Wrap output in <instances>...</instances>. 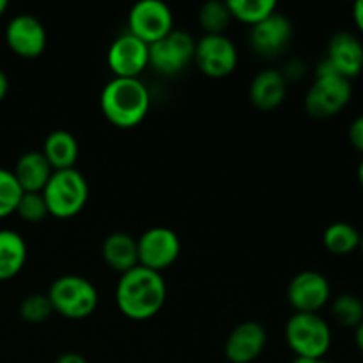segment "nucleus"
I'll return each instance as SVG.
<instances>
[{
	"mask_svg": "<svg viewBox=\"0 0 363 363\" xmlns=\"http://www.w3.org/2000/svg\"><path fill=\"white\" fill-rule=\"evenodd\" d=\"M167 301V284L162 273L137 266L123 273L116 289V303L123 315L133 321L155 318Z\"/></svg>",
	"mask_w": 363,
	"mask_h": 363,
	"instance_id": "f257e3e1",
	"label": "nucleus"
},
{
	"mask_svg": "<svg viewBox=\"0 0 363 363\" xmlns=\"http://www.w3.org/2000/svg\"><path fill=\"white\" fill-rule=\"evenodd\" d=\"M101 112L113 126L133 128L144 121L151 106L147 87L138 78L113 77L103 87Z\"/></svg>",
	"mask_w": 363,
	"mask_h": 363,
	"instance_id": "f03ea898",
	"label": "nucleus"
},
{
	"mask_svg": "<svg viewBox=\"0 0 363 363\" xmlns=\"http://www.w3.org/2000/svg\"><path fill=\"white\" fill-rule=\"evenodd\" d=\"M353 87L347 78L332 69L325 59L318 64L315 80L305 96V110L315 119H328L342 112L351 101Z\"/></svg>",
	"mask_w": 363,
	"mask_h": 363,
	"instance_id": "7ed1b4c3",
	"label": "nucleus"
},
{
	"mask_svg": "<svg viewBox=\"0 0 363 363\" xmlns=\"http://www.w3.org/2000/svg\"><path fill=\"white\" fill-rule=\"evenodd\" d=\"M50 215L57 218H73L85 208L89 199V184L84 174L77 169L53 170L52 177L41 191Z\"/></svg>",
	"mask_w": 363,
	"mask_h": 363,
	"instance_id": "20e7f679",
	"label": "nucleus"
},
{
	"mask_svg": "<svg viewBox=\"0 0 363 363\" xmlns=\"http://www.w3.org/2000/svg\"><path fill=\"white\" fill-rule=\"evenodd\" d=\"M53 312L67 319H85L98 308L99 296L94 284L78 275H64L53 280L48 291Z\"/></svg>",
	"mask_w": 363,
	"mask_h": 363,
	"instance_id": "39448f33",
	"label": "nucleus"
},
{
	"mask_svg": "<svg viewBox=\"0 0 363 363\" xmlns=\"http://www.w3.org/2000/svg\"><path fill=\"white\" fill-rule=\"evenodd\" d=\"M286 340L296 357L325 358L332 347V330L319 314L296 312L286 325Z\"/></svg>",
	"mask_w": 363,
	"mask_h": 363,
	"instance_id": "423d86ee",
	"label": "nucleus"
},
{
	"mask_svg": "<svg viewBox=\"0 0 363 363\" xmlns=\"http://www.w3.org/2000/svg\"><path fill=\"white\" fill-rule=\"evenodd\" d=\"M172 30V11L162 0H140L128 14V32L147 45L160 41Z\"/></svg>",
	"mask_w": 363,
	"mask_h": 363,
	"instance_id": "0eeeda50",
	"label": "nucleus"
},
{
	"mask_svg": "<svg viewBox=\"0 0 363 363\" xmlns=\"http://www.w3.org/2000/svg\"><path fill=\"white\" fill-rule=\"evenodd\" d=\"M195 41L188 32L172 30L149 45V66L163 77H174L194 60Z\"/></svg>",
	"mask_w": 363,
	"mask_h": 363,
	"instance_id": "6e6552de",
	"label": "nucleus"
},
{
	"mask_svg": "<svg viewBox=\"0 0 363 363\" xmlns=\"http://www.w3.org/2000/svg\"><path fill=\"white\" fill-rule=\"evenodd\" d=\"M138 266L162 273L177 261L181 241L169 227H151L137 241Z\"/></svg>",
	"mask_w": 363,
	"mask_h": 363,
	"instance_id": "1a4fd4ad",
	"label": "nucleus"
},
{
	"mask_svg": "<svg viewBox=\"0 0 363 363\" xmlns=\"http://www.w3.org/2000/svg\"><path fill=\"white\" fill-rule=\"evenodd\" d=\"M195 64L211 78H223L238 66V50L225 34H206L195 43Z\"/></svg>",
	"mask_w": 363,
	"mask_h": 363,
	"instance_id": "9d476101",
	"label": "nucleus"
},
{
	"mask_svg": "<svg viewBox=\"0 0 363 363\" xmlns=\"http://www.w3.org/2000/svg\"><path fill=\"white\" fill-rule=\"evenodd\" d=\"M332 287L323 273L314 269L300 272L287 287V300L296 312L318 314L330 301Z\"/></svg>",
	"mask_w": 363,
	"mask_h": 363,
	"instance_id": "9b49d317",
	"label": "nucleus"
},
{
	"mask_svg": "<svg viewBox=\"0 0 363 363\" xmlns=\"http://www.w3.org/2000/svg\"><path fill=\"white\" fill-rule=\"evenodd\" d=\"M248 39L257 55L275 59L289 46L291 39H293V25L286 14L275 11L266 20L252 25Z\"/></svg>",
	"mask_w": 363,
	"mask_h": 363,
	"instance_id": "f8f14e48",
	"label": "nucleus"
},
{
	"mask_svg": "<svg viewBox=\"0 0 363 363\" xmlns=\"http://www.w3.org/2000/svg\"><path fill=\"white\" fill-rule=\"evenodd\" d=\"M106 60L116 77L138 78V74L149 66V45L126 32L113 39Z\"/></svg>",
	"mask_w": 363,
	"mask_h": 363,
	"instance_id": "ddd939ff",
	"label": "nucleus"
},
{
	"mask_svg": "<svg viewBox=\"0 0 363 363\" xmlns=\"http://www.w3.org/2000/svg\"><path fill=\"white\" fill-rule=\"evenodd\" d=\"M6 43L16 55L35 59L46 48L45 25L32 14H16L6 27Z\"/></svg>",
	"mask_w": 363,
	"mask_h": 363,
	"instance_id": "4468645a",
	"label": "nucleus"
},
{
	"mask_svg": "<svg viewBox=\"0 0 363 363\" xmlns=\"http://www.w3.org/2000/svg\"><path fill=\"white\" fill-rule=\"evenodd\" d=\"M325 60L337 74L351 82L363 71V43L351 32H337L330 38Z\"/></svg>",
	"mask_w": 363,
	"mask_h": 363,
	"instance_id": "2eb2a0df",
	"label": "nucleus"
},
{
	"mask_svg": "<svg viewBox=\"0 0 363 363\" xmlns=\"http://www.w3.org/2000/svg\"><path fill=\"white\" fill-rule=\"evenodd\" d=\"M268 342L266 328L257 321H245L230 332L225 342V357L230 363L257 360Z\"/></svg>",
	"mask_w": 363,
	"mask_h": 363,
	"instance_id": "dca6fc26",
	"label": "nucleus"
},
{
	"mask_svg": "<svg viewBox=\"0 0 363 363\" xmlns=\"http://www.w3.org/2000/svg\"><path fill=\"white\" fill-rule=\"evenodd\" d=\"M287 92V80L282 71L262 69L250 84V101L261 110H273L284 101Z\"/></svg>",
	"mask_w": 363,
	"mask_h": 363,
	"instance_id": "f3484780",
	"label": "nucleus"
},
{
	"mask_svg": "<svg viewBox=\"0 0 363 363\" xmlns=\"http://www.w3.org/2000/svg\"><path fill=\"white\" fill-rule=\"evenodd\" d=\"M13 174L21 190L30 191V194H41L52 177L53 169L41 151H28L20 156Z\"/></svg>",
	"mask_w": 363,
	"mask_h": 363,
	"instance_id": "a211bd4d",
	"label": "nucleus"
},
{
	"mask_svg": "<svg viewBox=\"0 0 363 363\" xmlns=\"http://www.w3.org/2000/svg\"><path fill=\"white\" fill-rule=\"evenodd\" d=\"M103 259L121 275L138 266L137 240L126 233H113L103 241Z\"/></svg>",
	"mask_w": 363,
	"mask_h": 363,
	"instance_id": "6ab92c4d",
	"label": "nucleus"
},
{
	"mask_svg": "<svg viewBox=\"0 0 363 363\" xmlns=\"http://www.w3.org/2000/svg\"><path fill=\"white\" fill-rule=\"evenodd\" d=\"M78 142L69 131L55 130L46 137L43 145V155L48 160L50 167L53 170L73 169L78 158Z\"/></svg>",
	"mask_w": 363,
	"mask_h": 363,
	"instance_id": "aec40b11",
	"label": "nucleus"
},
{
	"mask_svg": "<svg viewBox=\"0 0 363 363\" xmlns=\"http://www.w3.org/2000/svg\"><path fill=\"white\" fill-rule=\"evenodd\" d=\"M27 261V243L14 230H0V282L16 277Z\"/></svg>",
	"mask_w": 363,
	"mask_h": 363,
	"instance_id": "412c9836",
	"label": "nucleus"
},
{
	"mask_svg": "<svg viewBox=\"0 0 363 363\" xmlns=\"http://www.w3.org/2000/svg\"><path fill=\"white\" fill-rule=\"evenodd\" d=\"M362 234L347 222L330 223L323 233V245L333 255H347L360 248Z\"/></svg>",
	"mask_w": 363,
	"mask_h": 363,
	"instance_id": "4be33fe9",
	"label": "nucleus"
},
{
	"mask_svg": "<svg viewBox=\"0 0 363 363\" xmlns=\"http://www.w3.org/2000/svg\"><path fill=\"white\" fill-rule=\"evenodd\" d=\"M230 16L248 25H255L266 20L277 11L275 0H227Z\"/></svg>",
	"mask_w": 363,
	"mask_h": 363,
	"instance_id": "5701e85b",
	"label": "nucleus"
},
{
	"mask_svg": "<svg viewBox=\"0 0 363 363\" xmlns=\"http://www.w3.org/2000/svg\"><path fill=\"white\" fill-rule=\"evenodd\" d=\"M332 318L342 328H357L363 321V301L357 294H340L332 303Z\"/></svg>",
	"mask_w": 363,
	"mask_h": 363,
	"instance_id": "b1692460",
	"label": "nucleus"
},
{
	"mask_svg": "<svg viewBox=\"0 0 363 363\" xmlns=\"http://www.w3.org/2000/svg\"><path fill=\"white\" fill-rule=\"evenodd\" d=\"M230 11L227 2L222 0H209L199 11V23L206 34H223L230 21Z\"/></svg>",
	"mask_w": 363,
	"mask_h": 363,
	"instance_id": "393cba45",
	"label": "nucleus"
},
{
	"mask_svg": "<svg viewBox=\"0 0 363 363\" xmlns=\"http://www.w3.org/2000/svg\"><path fill=\"white\" fill-rule=\"evenodd\" d=\"M21 195L23 190L18 184L14 174L0 167V218H6L16 211Z\"/></svg>",
	"mask_w": 363,
	"mask_h": 363,
	"instance_id": "a878e982",
	"label": "nucleus"
},
{
	"mask_svg": "<svg viewBox=\"0 0 363 363\" xmlns=\"http://www.w3.org/2000/svg\"><path fill=\"white\" fill-rule=\"evenodd\" d=\"M52 312L53 307L50 303L48 294H28L20 303L21 319L27 323H32V325H39V323L46 321L52 315Z\"/></svg>",
	"mask_w": 363,
	"mask_h": 363,
	"instance_id": "bb28decb",
	"label": "nucleus"
},
{
	"mask_svg": "<svg viewBox=\"0 0 363 363\" xmlns=\"http://www.w3.org/2000/svg\"><path fill=\"white\" fill-rule=\"evenodd\" d=\"M14 213H18V216L21 220L32 223L41 222V220H45L50 215L48 206H46L43 194H30V191H23Z\"/></svg>",
	"mask_w": 363,
	"mask_h": 363,
	"instance_id": "cd10ccee",
	"label": "nucleus"
},
{
	"mask_svg": "<svg viewBox=\"0 0 363 363\" xmlns=\"http://www.w3.org/2000/svg\"><path fill=\"white\" fill-rule=\"evenodd\" d=\"M350 142L358 152L363 155V113L354 117V121L350 126Z\"/></svg>",
	"mask_w": 363,
	"mask_h": 363,
	"instance_id": "c85d7f7f",
	"label": "nucleus"
},
{
	"mask_svg": "<svg viewBox=\"0 0 363 363\" xmlns=\"http://www.w3.org/2000/svg\"><path fill=\"white\" fill-rule=\"evenodd\" d=\"M353 20L358 30L363 34V0H358L353 6Z\"/></svg>",
	"mask_w": 363,
	"mask_h": 363,
	"instance_id": "c756f323",
	"label": "nucleus"
},
{
	"mask_svg": "<svg viewBox=\"0 0 363 363\" xmlns=\"http://www.w3.org/2000/svg\"><path fill=\"white\" fill-rule=\"evenodd\" d=\"M55 363H89V362L78 353H64L57 358Z\"/></svg>",
	"mask_w": 363,
	"mask_h": 363,
	"instance_id": "7c9ffc66",
	"label": "nucleus"
},
{
	"mask_svg": "<svg viewBox=\"0 0 363 363\" xmlns=\"http://www.w3.org/2000/svg\"><path fill=\"white\" fill-rule=\"evenodd\" d=\"M7 91H9V80H7V74L0 69V103L6 98Z\"/></svg>",
	"mask_w": 363,
	"mask_h": 363,
	"instance_id": "2f4dec72",
	"label": "nucleus"
},
{
	"mask_svg": "<svg viewBox=\"0 0 363 363\" xmlns=\"http://www.w3.org/2000/svg\"><path fill=\"white\" fill-rule=\"evenodd\" d=\"M354 342H357V347L363 353V321L354 328Z\"/></svg>",
	"mask_w": 363,
	"mask_h": 363,
	"instance_id": "473e14b6",
	"label": "nucleus"
},
{
	"mask_svg": "<svg viewBox=\"0 0 363 363\" xmlns=\"http://www.w3.org/2000/svg\"><path fill=\"white\" fill-rule=\"evenodd\" d=\"M291 363H330L325 358H303V357H296Z\"/></svg>",
	"mask_w": 363,
	"mask_h": 363,
	"instance_id": "72a5a7b5",
	"label": "nucleus"
},
{
	"mask_svg": "<svg viewBox=\"0 0 363 363\" xmlns=\"http://www.w3.org/2000/svg\"><path fill=\"white\" fill-rule=\"evenodd\" d=\"M357 176H358V181H360V184H362V186H363V158H362V162L358 163Z\"/></svg>",
	"mask_w": 363,
	"mask_h": 363,
	"instance_id": "f704fd0d",
	"label": "nucleus"
},
{
	"mask_svg": "<svg viewBox=\"0 0 363 363\" xmlns=\"http://www.w3.org/2000/svg\"><path fill=\"white\" fill-rule=\"evenodd\" d=\"M6 9H7V0H0V16L6 13Z\"/></svg>",
	"mask_w": 363,
	"mask_h": 363,
	"instance_id": "c9c22d12",
	"label": "nucleus"
},
{
	"mask_svg": "<svg viewBox=\"0 0 363 363\" xmlns=\"http://www.w3.org/2000/svg\"><path fill=\"white\" fill-rule=\"evenodd\" d=\"M360 250L363 252V234H362V241H360Z\"/></svg>",
	"mask_w": 363,
	"mask_h": 363,
	"instance_id": "e433bc0d",
	"label": "nucleus"
}]
</instances>
